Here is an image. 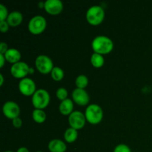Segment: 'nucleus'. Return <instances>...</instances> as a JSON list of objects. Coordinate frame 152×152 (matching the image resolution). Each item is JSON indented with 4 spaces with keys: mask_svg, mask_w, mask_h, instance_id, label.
I'll use <instances>...</instances> for the list:
<instances>
[{
    "mask_svg": "<svg viewBox=\"0 0 152 152\" xmlns=\"http://www.w3.org/2000/svg\"><path fill=\"white\" fill-rule=\"evenodd\" d=\"M91 48L94 53L103 56L112 51L114 49V42L109 37L104 35H99L92 41Z\"/></svg>",
    "mask_w": 152,
    "mask_h": 152,
    "instance_id": "1",
    "label": "nucleus"
},
{
    "mask_svg": "<svg viewBox=\"0 0 152 152\" xmlns=\"http://www.w3.org/2000/svg\"><path fill=\"white\" fill-rule=\"evenodd\" d=\"M105 10L99 5H93L88 9L86 12V20L93 26H97L102 24L105 19Z\"/></svg>",
    "mask_w": 152,
    "mask_h": 152,
    "instance_id": "2",
    "label": "nucleus"
},
{
    "mask_svg": "<svg viewBox=\"0 0 152 152\" xmlns=\"http://www.w3.org/2000/svg\"><path fill=\"white\" fill-rule=\"evenodd\" d=\"M31 101H32V105L34 107V109L44 110L48 106L50 103V94L45 89H37V91L32 96Z\"/></svg>",
    "mask_w": 152,
    "mask_h": 152,
    "instance_id": "3",
    "label": "nucleus"
},
{
    "mask_svg": "<svg viewBox=\"0 0 152 152\" xmlns=\"http://www.w3.org/2000/svg\"><path fill=\"white\" fill-rule=\"evenodd\" d=\"M86 121L91 125H97L103 118L102 108L97 104H91L86 108L85 111Z\"/></svg>",
    "mask_w": 152,
    "mask_h": 152,
    "instance_id": "4",
    "label": "nucleus"
},
{
    "mask_svg": "<svg viewBox=\"0 0 152 152\" xmlns=\"http://www.w3.org/2000/svg\"><path fill=\"white\" fill-rule=\"evenodd\" d=\"M47 27V21L45 18L40 15L34 16L30 19L28 25V29L31 34L39 35L45 31Z\"/></svg>",
    "mask_w": 152,
    "mask_h": 152,
    "instance_id": "5",
    "label": "nucleus"
},
{
    "mask_svg": "<svg viewBox=\"0 0 152 152\" xmlns=\"http://www.w3.org/2000/svg\"><path fill=\"white\" fill-rule=\"evenodd\" d=\"M35 66L37 71L42 74H50L54 68L53 62L49 56L46 55H39L35 59Z\"/></svg>",
    "mask_w": 152,
    "mask_h": 152,
    "instance_id": "6",
    "label": "nucleus"
},
{
    "mask_svg": "<svg viewBox=\"0 0 152 152\" xmlns=\"http://www.w3.org/2000/svg\"><path fill=\"white\" fill-rule=\"evenodd\" d=\"M19 92L25 96H32L37 91V86L32 79L25 77L19 81L18 85Z\"/></svg>",
    "mask_w": 152,
    "mask_h": 152,
    "instance_id": "7",
    "label": "nucleus"
},
{
    "mask_svg": "<svg viewBox=\"0 0 152 152\" xmlns=\"http://www.w3.org/2000/svg\"><path fill=\"white\" fill-rule=\"evenodd\" d=\"M86 123V119L85 114L80 111H74L68 116V123L71 128L80 130L85 126Z\"/></svg>",
    "mask_w": 152,
    "mask_h": 152,
    "instance_id": "8",
    "label": "nucleus"
},
{
    "mask_svg": "<svg viewBox=\"0 0 152 152\" xmlns=\"http://www.w3.org/2000/svg\"><path fill=\"white\" fill-rule=\"evenodd\" d=\"M29 65L26 62L20 61L12 65L10 67V74L14 78L19 79L21 80L29 74Z\"/></svg>",
    "mask_w": 152,
    "mask_h": 152,
    "instance_id": "9",
    "label": "nucleus"
},
{
    "mask_svg": "<svg viewBox=\"0 0 152 152\" xmlns=\"http://www.w3.org/2000/svg\"><path fill=\"white\" fill-rule=\"evenodd\" d=\"M2 112L4 117L13 120V119L19 117L20 108L16 102L13 101H7L2 106Z\"/></svg>",
    "mask_w": 152,
    "mask_h": 152,
    "instance_id": "10",
    "label": "nucleus"
},
{
    "mask_svg": "<svg viewBox=\"0 0 152 152\" xmlns=\"http://www.w3.org/2000/svg\"><path fill=\"white\" fill-rule=\"evenodd\" d=\"M72 100L76 104L81 106H86L89 103L90 96L85 89L76 88L72 92Z\"/></svg>",
    "mask_w": 152,
    "mask_h": 152,
    "instance_id": "11",
    "label": "nucleus"
},
{
    "mask_svg": "<svg viewBox=\"0 0 152 152\" xmlns=\"http://www.w3.org/2000/svg\"><path fill=\"white\" fill-rule=\"evenodd\" d=\"M44 9L48 14L56 16L62 13L63 3L60 0H47L45 1Z\"/></svg>",
    "mask_w": 152,
    "mask_h": 152,
    "instance_id": "12",
    "label": "nucleus"
},
{
    "mask_svg": "<svg viewBox=\"0 0 152 152\" xmlns=\"http://www.w3.org/2000/svg\"><path fill=\"white\" fill-rule=\"evenodd\" d=\"M48 148L50 152H65L67 145L64 141L59 139H53L49 142Z\"/></svg>",
    "mask_w": 152,
    "mask_h": 152,
    "instance_id": "13",
    "label": "nucleus"
},
{
    "mask_svg": "<svg viewBox=\"0 0 152 152\" xmlns=\"http://www.w3.org/2000/svg\"><path fill=\"white\" fill-rule=\"evenodd\" d=\"M22 20H23L22 13L19 11L14 10L9 13L8 17L6 21L10 25V27H17L22 23Z\"/></svg>",
    "mask_w": 152,
    "mask_h": 152,
    "instance_id": "14",
    "label": "nucleus"
},
{
    "mask_svg": "<svg viewBox=\"0 0 152 152\" xmlns=\"http://www.w3.org/2000/svg\"><path fill=\"white\" fill-rule=\"evenodd\" d=\"M59 111L62 115L69 116L74 111V101L68 98L62 101L59 105Z\"/></svg>",
    "mask_w": 152,
    "mask_h": 152,
    "instance_id": "15",
    "label": "nucleus"
},
{
    "mask_svg": "<svg viewBox=\"0 0 152 152\" xmlns=\"http://www.w3.org/2000/svg\"><path fill=\"white\" fill-rule=\"evenodd\" d=\"M4 56L6 61L11 63L12 65L20 62V59L22 58L21 53L16 48H9L7 51L4 53Z\"/></svg>",
    "mask_w": 152,
    "mask_h": 152,
    "instance_id": "16",
    "label": "nucleus"
},
{
    "mask_svg": "<svg viewBox=\"0 0 152 152\" xmlns=\"http://www.w3.org/2000/svg\"><path fill=\"white\" fill-rule=\"evenodd\" d=\"M78 137V132L73 128H68L64 133V139L68 143H73Z\"/></svg>",
    "mask_w": 152,
    "mask_h": 152,
    "instance_id": "17",
    "label": "nucleus"
},
{
    "mask_svg": "<svg viewBox=\"0 0 152 152\" xmlns=\"http://www.w3.org/2000/svg\"><path fill=\"white\" fill-rule=\"evenodd\" d=\"M91 63L92 66L95 68H102L105 63V59L102 55L99 53H94L91 56Z\"/></svg>",
    "mask_w": 152,
    "mask_h": 152,
    "instance_id": "18",
    "label": "nucleus"
},
{
    "mask_svg": "<svg viewBox=\"0 0 152 152\" xmlns=\"http://www.w3.org/2000/svg\"><path fill=\"white\" fill-rule=\"evenodd\" d=\"M32 118L35 123L41 124L45 121L47 115H46L44 110L34 109L32 112Z\"/></svg>",
    "mask_w": 152,
    "mask_h": 152,
    "instance_id": "19",
    "label": "nucleus"
},
{
    "mask_svg": "<svg viewBox=\"0 0 152 152\" xmlns=\"http://www.w3.org/2000/svg\"><path fill=\"white\" fill-rule=\"evenodd\" d=\"M50 76H51V78L54 81L59 82L63 80L64 77H65V72L59 67L54 66V68L52 70L51 73H50Z\"/></svg>",
    "mask_w": 152,
    "mask_h": 152,
    "instance_id": "20",
    "label": "nucleus"
},
{
    "mask_svg": "<svg viewBox=\"0 0 152 152\" xmlns=\"http://www.w3.org/2000/svg\"><path fill=\"white\" fill-rule=\"evenodd\" d=\"M88 83L89 80L87 76L83 75V74L79 75L75 80V85L77 88L85 89L88 85Z\"/></svg>",
    "mask_w": 152,
    "mask_h": 152,
    "instance_id": "21",
    "label": "nucleus"
},
{
    "mask_svg": "<svg viewBox=\"0 0 152 152\" xmlns=\"http://www.w3.org/2000/svg\"><path fill=\"white\" fill-rule=\"evenodd\" d=\"M56 96L57 99L62 102V101L68 99V92L67 89L65 88H59L56 91Z\"/></svg>",
    "mask_w": 152,
    "mask_h": 152,
    "instance_id": "22",
    "label": "nucleus"
},
{
    "mask_svg": "<svg viewBox=\"0 0 152 152\" xmlns=\"http://www.w3.org/2000/svg\"><path fill=\"white\" fill-rule=\"evenodd\" d=\"M8 15L9 13L7 7L4 4H0V22L7 20V17H8Z\"/></svg>",
    "mask_w": 152,
    "mask_h": 152,
    "instance_id": "23",
    "label": "nucleus"
},
{
    "mask_svg": "<svg viewBox=\"0 0 152 152\" xmlns=\"http://www.w3.org/2000/svg\"><path fill=\"white\" fill-rule=\"evenodd\" d=\"M114 152H132L130 147L126 144H119L114 148Z\"/></svg>",
    "mask_w": 152,
    "mask_h": 152,
    "instance_id": "24",
    "label": "nucleus"
},
{
    "mask_svg": "<svg viewBox=\"0 0 152 152\" xmlns=\"http://www.w3.org/2000/svg\"><path fill=\"white\" fill-rule=\"evenodd\" d=\"M10 25L7 22V21H2L0 22V31L1 33H6L8 31Z\"/></svg>",
    "mask_w": 152,
    "mask_h": 152,
    "instance_id": "25",
    "label": "nucleus"
},
{
    "mask_svg": "<svg viewBox=\"0 0 152 152\" xmlns=\"http://www.w3.org/2000/svg\"><path fill=\"white\" fill-rule=\"evenodd\" d=\"M12 124L16 129H19V128L22 127V120L20 117H16V118L13 119L12 120Z\"/></svg>",
    "mask_w": 152,
    "mask_h": 152,
    "instance_id": "26",
    "label": "nucleus"
},
{
    "mask_svg": "<svg viewBox=\"0 0 152 152\" xmlns=\"http://www.w3.org/2000/svg\"><path fill=\"white\" fill-rule=\"evenodd\" d=\"M8 46H7V43H5L4 42H1L0 43V53L1 54H4L8 50Z\"/></svg>",
    "mask_w": 152,
    "mask_h": 152,
    "instance_id": "27",
    "label": "nucleus"
},
{
    "mask_svg": "<svg viewBox=\"0 0 152 152\" xmlns=\"http://www.w3.org/2000/svg\"><path fill=\"white\" fill-rule=\"evenodd\" d=\"M5 57H4V54H1L0 53V68H2L4 67V63H5Z\"/></svg>",
    "mask_w": 152,
    "mask_h": 152,
    "instance_id": "28",
    "label": "nucleus"
},
{
    "mask_svg": "<svg viewBox=\"0 0 152 152\" xmlns=\"http://www.w3.org/2000/svg\"><path fill=\"white\" fill-rule=\"evenodd\" d=\"M16 152H30V151L26 147H20V148H18Z\"/></svg>",
    "mask_w": 152,
    "mask_h": 152,
    "instance_id": "29",
    "label": "nucleus"
},
{
    "mask_svg": "<svg viewBox=\"0 0 152 152\" xmlns=\"http://www.w3.org/2000/svg\"><path fill=\"white\" fill-rule=\"evenodd\" d=\"M4 84V76L3 74H0V86H2Z\"/></svg>",
    "mask_w": 152,
    "mask_h": 152,
    "instance_id": "30",
    "label": "nucleus"
},
{
    "mask_svg": "<svg viewBox=\"0 0 152 152\" xmlns=\"http://www.w3.org/2000/svg\"><path fill=\"white\" fill-rule=\"evenodd\" d=\"M39 8H44V7H45V1H44V2H43V1L42 2V1H41V2L39 3Z\"/></svg>",
    "mask_w": 152,
    "mask_h": 152,
    "instance_id": "31",
    "label": "nucleus"
},
{
    "mask_svg": "<svg viewBox=\"0 0 152 152\" xmlns=\"http://www.w3.org/2000/svg\"><path fill=\"white\" fill-rule=\"evenodd\" d=\"M34 73V69L31 67H30V70H29V74H33Z\"/></svg>",
    "mask_w": 152,
    "mask_h": 152,
    "instance_id": "32",
    "label": "nucleus"
},
{
    "mask_svg": "<svg viewBox=\"0 0 152 152\" xmlns=\"http://www.w3.org/2000/svg\"><path fill=\"white\" fill-rule=\"evenodd\" d=\"M4 152H13V151H4Z\"/></svg>",
    "mask_w": 152,
    "mask_h": 152,
    "instance_id": "33",
    "label": "nucleus"
},
{
    "mask_svg": "<svg viewBox=\"0 0 152 152\" xmlns=\"http://www.w3.org/2000/svg\"><path fill=\"white\" fill-rule=\"evenodd\" d=\"M37 152H43V151H37Z\"/></svg>",
    "mask_w": 152,
    "mask_h": 152,
    "instance_id": "34",
    "label": "nucleus"
}]
</instances>
